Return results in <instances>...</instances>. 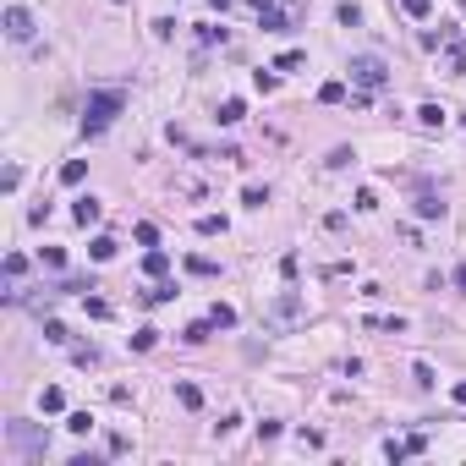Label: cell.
<instances>
[{
  "label": "cell",
  "mask_w": 466,
  "mask_h": 466,
  "mask_svg": "<svg viewBox=\"0 0 466 466\" xmlns=\"http://www.w3.org/2000/svg\"><path fill=\"white\" fill-rule=\"evenodd\" d=\"M121 104H127V99H121L115 88H99V93H88V104H82V132H88V138H93V132H104V127L121 115Z\"/></svg>",
  "instance_id": "cell-1"
},
{
  "label": "cell",
  "mask_w": 466,
  "mask_h": 466,
  "mask_svg": "<svg viewBox=\"0 0 466 466\" xmlns=\"http://www.w3.org/2000/svg\"><path fill=\"white\" fill-rule=\"evenodd\" d=\"M346 72H351L357 88H368V93H379V88L389 82V66L379 61V55H351V66H346Z\"/></svg>",
  "instance_id": "cell-2"
},
{
  "label": "cell",
  "mask_w": 466,
  "mask_h": 466,
  "mask_svg": "<svg viewBox=\"0 0 466 466\" xmlns=\"http://www.w3.org/2000/svg\"><path fill=\"white\" fill-rule=\"evenodd\" d=\"M302 313H308V302H302L297 291H286V297H274V302H269V318H274V324H297Z\"/></svg>",
  "instance_id": "cell-3"
},
{
  "label": "cell",
  "mask_w": 466,
  "mask_h": 466,
  "mask_svg": "<svg viewBox=\"0 0 466 466\" xmlns=\"http://www.w3.org/2000/svg\"><path fill=\"white\" fill-rule=\"evenodd\" d=\"M6 33H11L17 44H28V39H33V11H28V6H11V11H6Z\"/></svg>",
  "instance_id": "cell-4"
},
{
  "label": "cell",
  "mask_w": 466,
  "mask_h": 466,
  "mask_svg": "<svg viewBox=\"0 0 466 466\" xmlns=\"http://www.w3.org/2000/svg\"><path fill=\"white\" fill-rule=\"evenodd\" d=\"M445 72H450V77L466 72V44L456 39V28H445Z\"/></svg>",
  "instance_id": "cell-5"
},
{
  "label": "cell",
  "mask_w": 466,
  "mask_h": 466,
  "mask_svg": "<svg viewBox=\"0 0 466 466\" xmlns=\"http://www.w3.org/2000/svg\"><path fill=\"white\" fill-rule=\"evenodd\" d=\"M6 434H11V445H22V450H44V439H39V434H33L28 422H11Z\"/></svg>",
  "instance_id": "cell-6"
},
{
  "label": "cell",
  "mask_w": 466,
  "mask_h": 466,
  "mask_svg": "<svg viewBox=\"0 0 466 466\" xmlns=\"http://www.w3.org/2000/svg\"><path fill=\"white\" fill-rule=\"evenodd\" d=\"M241 115H247V104H241V99H220V110H214V121H220V127H236Z\"/></svg>",
  "instance_id": "cell-7"
},
{
  "label": "cell",
  "mask_w": 466,
  "mask_h": 466,
  "mask_svg": "<svg viewBox=\"0 0 466 466\" xmlns=\"http://www.w3.org/2000/svg\"><path fill=\"white\" fill-rule=\"evenodd\" d=\"M417 220H445V203H439V192H422V198H417Z\"/></svg>",
  "instance_id": "cell-8"
},
{
  "label": "cell",
  "mask_w": 466,
  "mask_h": 466,
  "mask_svg": "<svg viewBox=\"0 0 466 466\" xmlns=\"http://www.w3.org/2000/svg\"><path fill=\"white\" fill-rule=\"evenodd\" d=\"M209 329H214V318H198V324H187V329H181V340H187V346H203V340H209Z\"/></svg>",
  "instance_id": "cell-9"
},
{
  "label": "cell",
  "mask_w": 466,
  "mask_h": 466,
  "mask_svg": "<svg viewBox=\"0 0 466 466\" xmlns=\"http://www.w3.org/2000/svg\"><path fill=\"white\" fill-rule=\"evenodd\" d=\"M176 400H181L187 411H198V406H203V389H198V384H187V379H181V384H176Z\"/></svg>",
  "instance_id": "cell-10"
},
{
  "label": "cell",
  "mask_w": 466,
  "mask_h": 466,
  "mask_svg": "<svg viewBox=\"0 0 466 466\" xmlns=\"http://www.w3.org/2000/svg\"><path fill=\"white\" fill-rule=\"evenodd\" d=\"M72 214H77V225H99V214H104V209H99L93 198H77V209H72Z\"/></svg>",
  "instance_id": "cell-11"
},
{
  "label": "cell",
  "mask_w": 466,
  "mask_h": 466,
  "mask_svg": "<svg viewBox=\"0 0 466 466\" xmlns=\"http://www.w3.org/2000/svg\"><path fill=\"white\" fill-rule=\"evenodd\" d=\"M143 269H149V280H165V269H170V258H165L159 247H149V258H143Z\"/></svg>",
  "instance_id": "cell-12"
},
{
  "label": "cell",
  "mask_w": 466,
  "mask_h": 466,
  "mask_svg": "<svg viewBox=\"0 0 466 466\" xmlns=\"http://www.w3.org/2000/svg\"><path fill=\"white\" fill-rule=\"evenodd\" d=\"M187 269H192V274H203V280H214V274H220V263H214V258H203V252H192V258H187Z\"/></svg>",
  "instance_id": "cell-13"
},
{
  "label": "cell",
  "mask_w": 466,
  "mask_h": 466,
  "mask_svg": "<svg viewBox=\"0 0 466 466\" xmlns=\"http://www.w3.org/2000/svg\"><path fill=\"white\" fill-rule=\"evenodd\" d=\"M82 176H88V159H66V165H61V181H66V187H77Z\"/></svg>",
  "instance_id": "cell-14"
},
{
  "label": "cell",
  "mask_w": 466,
  "mask_h": 466,
  "mask_svg": "<svg viewBox=\"0 0 466 466\" xmlns=\"http://www.w3.org/2000/svg\"><path fill=\"white\" fill-rule=\"evenodd\" d=\"M170 297H176V286H165V280H154V286L143 291V302H149V308H159V302H170Z\"/></svg>",
  "instance_id": "cell-15"
},
{
  "label": "cell",
  "mask_w": 466,
  "mask_h": 466,
  "mask_svg": "<svg viewBox=\"0 0 466 466\" xmlns=\"http://www.w3.org/2000/svg\"><path fill=\"white\" fill-rule=\"evenodd\" d=\"M340 99H346V82L335 77V82H324V88H318V104H340Z\"/></svg>",
  "instance_id": "cell-16"
},
{
  "label": "cell",
  "mask_w": 466,
  "mask_h": 466,
  "mask_svg": "<svg viewBox=\"0 0 466 466\" xmlns=\"http://www.w3.org/2000/svg\"><path fill=\"white\" fill-rule=\"evenodd\" d=\"M209 318H214V329H236V308H225V302H214Z\"/></svg>",
  "instance_id": "cell-17"
},
{
  "label": "cell",
  "mask_w": 466,
  "mask_h": 466,
  "mask_svg": "<svg viewBox=\"0 0 466 466\" xmlns=\"http://www.w3.org/2000/svg\"><path fill=\"white\" fill-rule=\"evenodd\" d=\"M302 61H308V55H302V50H286V55H280V61H274V72H302Z\"/></svg>",
  "instance_id": "cell-18"
},
{
  "label": "cell",
  "mask_w": 466,
  "mask_h": 466,
  "mask_svg": "<svg viewBox=\"0 0 466 466\" xmlns=\"http://www.w3.org/2000/svg\"><path fill=\"white\" fill-rule=\"evenodd\" d=\"M88 252H93L99 263H104V258H115V236H93V247H88Z\"/></svg>",
  "instance_id": "cell-19"
},
{
  "label": "cell",
  "mask_w": 466,
  "mask_h": 466,
  "mask_svg": "<svg viewBox=\"0 0 466 466\" xmlns=\"http://www.w3.org/2000/svg\"><path fill=\"white\" fill-rule=\"evenodd\" d=\"M44 340H50V346H66L72 335H66V324H61V318H50V324H44Z\"/></svg>",
  "instance_id": "cell-20"
},
{
  "label": "cell",
  "mask_w": 466,
  "mask_h": 466,
  "mask_svg": "<svg viewBox=\"0 0 466 466\" xmlns=\"http://www.w3.org/2000/svg\"><path fill=\"white\" fill-rule=\"evenodd\" d=\"M400 11H406V17H411V22H422V17H428V11H434V0H400Z\"/></svg>",
  "instance_id": "cell-21"
},
{
  "label": "cell",
  "mask_w": 466,
  "mask_h": 466,
  "mask_svg": "<svg viewBox=\"0 0 466 466\" xmlns=\"http://www.w3.org/2000/svg\"><path fill=\"white\" fill-rule=\"evenodd\" d=\"M159 346V329H138V335H132V351H154Z\"/></svg>",
  "instance_id": "cell-22"
},
{
  "label": "cell",
  "mask_w": 466,
  "mask_h": 466,
  "mask_svg": "<svg viewBox=\"0 0 466 466\" xmlns=\"http://www.w3.org/2000/svg\"><path fill=\"white\" fill-rule=\"evenodd\" d=\"M198 236H225V220H220V214H203V220H198Z\"/></svg>",
  "instance_id": "cell-23"
},
{
  "label": "cell",
  "mask_w": 466,
  "mask_h": 466,
  "mask_svg": "<svg viewBox=\"0 0 466 466\" xmlns=\"http://www.w3.org/2000/svg\"><path fill=\"white\" fill-rule=\"evenodd\" d=\"M335 17H340V28H357V22H362V11H357L351 0H340V11H335Z\"/></svg>",
  "instance_id": "cell-24"
},
{
  "label": "cell",
  "mask_w": 466,
  "mask_h": 466,
  "mask_svg": "<svg viewBox=\"0 0 466 466\" xmlns=\"http://www.w3.org/2000/svg\"><path fill=\"white\" fill-rule=\"evenodd\" d=\"M417 121H422V127H445V110H439V104H422Z\"/></svg>",
  "instance_id": "cell-25"
},
{
  "label": "cell",
  "mask_w": 466,
  "mask_h": 466,
  "mask_svg": "<svg viewBox=\"0 0 466 466\" xmlns=\"http://www.w3.org/2000/svg\"><path fill=\"white\" fill-rule=\"evenodd\" d=\"M241 203H247V209H263V203H269V187H247Z\"/></svg>",
  "instance_id": "cell-26"
},
{
  "label": "cell",
  "mask_w": 466,
  "mask_h": 466,
  "mask_svg": "<svg viewBox=\"0 0 466 466\" xmlns=\"http://www.w3.org/2000/svg\"><path fill=\"white\" fill-rule=\"evenodd\" d=\"M82 302H88V318H110V302H104V297H88V291H82Z\"/></svg>",
  "instance_id": "cell-27"
},
{
  "label": "cell",
  "mask_w": 466,
  "mask_h": 466,
  "mask_svg": "<svg viewBox=\"0 0 466 466\" xmlns=\"http://www.w3.org/2000/svg\"><path fill=\"white\" fill-rule=\"evenodd\" d=\"M39 406H44V411H61V406H66V395H61V389H44V395H39Z\"/></svg>",
  "instance_id": "cell-28"
},
{
  "label": "cell",
  "mask_w": 466,
  "mask_h": 466,
  "mask_svg": "<svg viewBox=\"0 0 466 466\" xmlns=\"http://www.w3.org/2000/svg\"><path fill=\"white\" fill-rule=\"evenodd\" d=\"M66 428H72V434H88V428H93V417H88V411H72V417H66Z\"/></svg>",
  "instance_id": "cell-29"
},
{
  "label": "cell",
  "mask_w": 466,
  "mask_h": 466,
  "mask_svg": "<svg viewBox=\"0 0 466 466\" xmlns=\"http://www.w3.org/2000/svg\"><path fill=\"white\" fill-rule=\"evenodd\" d=\"M252 82H258V93H269V88L280 82V72H274V66H269V72H252Z\"/></svg>",
  "instance_id": "cell-30"
},
{
  "label": "cell",
  "mask_w": 466,
  "mask_h": 466,
  "mask_svg": "<svg viewBox=\"0 0 466 466\" xmlns=\"http://www.w3.org/2000/svg\"><path fill=\"white\" fill-rule=\"evenodd\" d=\"M39 258H44V269H61V263H66V252H61V247H44Z\"/></svg>",
  "instance_id": "cell-31"
},
{
  "label": "cell",
  "mask_w": 466,
  "mask_h": 466,
  "mask_svg": "<svg viewBox=\"0 0 466 466\" xmlns=\"http://www.w3.org/2000/svg\"><path fill=\"white\" fill-rule=\"evenodd\" d=\"M368 324H373V329H389V335H400V329H406V318H368Z\"/></svg>",
  "instance_id": "cell-32"
},
{
  "label": "cell",
  "mask_w": 466,
  "mask_h": 466,
  "mask_svg": "<svg viewBox=\"0 0 466 466\" xmlns=\"http://www.w3.org/2000/svg\"><path fill=\"white\" fill-rule=\"evenodd\" d=\"M450 395H456V406H466V379H461L456 389H450Z\"/></svg>",
  "instance_id": "cell-33"
},
{
  "label": "cell",
  "mask_w": 466,
  "mask_h": 466,
  "mask_svg": "<svg viewBox=\"0 0 466 466\" xmlns=\"http://www.w3.org/2000/svg\"><path fill=\"white\" fill-rule=\"evenodd\" d=\"M252 6H258V11H263V6H274V0H252Z\"/></svg>",
  "instance_id": "cell-34"
},
{
  "label": "cell",
  "mask_w": 466,
  "mask_h": 466,
  "mask_svg": "<svg viewBox=\"0 0 466 466\" xmlns=\"http://www.w3.org/2000/svg\"><path fill=\"white\" fill-rule=\"evenodd\" d=\"M225 6H231V0H214V11H225Z\"/></svg>",
  "instance_id": "cell-35"
},
{
  "label": "cell",
  "mask_w": 466,
  "mask_h": 466,
  "mask_svg": "<svg viewBox=\"0 0 466 466\" xmlns=\"http://www.w3.org/2000/svg\"><path fill=\"white\" fill-rule=\"evenodd\" d=\"M461 6H466V0H461Z\"/></svg>",
  "instance_id": "cell-36"
}]
</instances>
